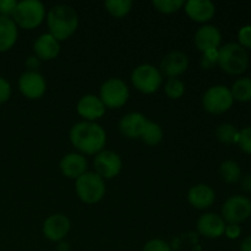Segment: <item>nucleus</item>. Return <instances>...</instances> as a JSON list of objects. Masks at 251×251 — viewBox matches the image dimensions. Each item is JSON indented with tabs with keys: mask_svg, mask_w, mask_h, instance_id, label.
Masks as SVG:
<instances>
[{
	"mask_svg": "<svg viewBox=\"0 0 251 251\" xmlns=\"http://www.w3.org/2000/svg\"><path fill=\"white\" fill-rule=\"evenodd\" d=\"M34 56L41 61H50L58 58L60 53V42L50 33H43L33 43Z\"/></svg>",
	"mask_w": 251,
	"mask_h": 251,
	"instance_id": "nucleus-17",
	"label": "nucleus"
},
{
	"mask_svg": "<svg viewBox=\"0 0 251 251\" xmlns=\"http://www.w3.org/2000/svg\"><path fill=\"white\" fill-rule=\"evenodd\" d=\"M218 65L225 73L230 75H240L249 65V55L247 49L239 43H227L218 48Z\"/></svg>",
	"mask_w": 251,
	"mask_h": 251,
	"instance_id": "nucleus-3",
	"label": "nucleus"
},
{
	"mask_svg": "<svg viewBox=\"0 0 251 251\" xmlns=\"http://www.w3.org/2000/svg\"><path fill=\"white\" fill-rule=\"evenodd\" d=\"M39 61L41 60H39L37 56H34V55L29 56V58L26 60L27 69H28L29 71H36V69L38 68V65H39Z\"/></svg>",
	"mask_w": 251,
	"mask_h": 251,
	"instance_id": "nucleus-37",
	"label": "nucleus"
},
{
	"mask_svg": "<svg viewBox=\"0 0 251 251\" xmlns=\"http://www.w3.org/2000/svg\"><path fill=\"white\" fill-rule=\"evenodd\" d=\"M95 172L102 179H113L120 174L123 169L122 157L114 151L103 150L98 152L93 161Z\"/></svg>",
	"mask_w": 251,
	"mask_h": 251,
	"instance_id": "nucleus-10",
	"label": "nucleus"
},
{
	"mask_svg": "<svg viewBox=\"0 0 251 251\" xmlns=\"http://www.w3.org/2000/svg\"><path fill=\"white\" fill-rule=\"evenodd\" d=\"M240 251H251V235L243 240L240 244Z\"/></svg>",
	"mask_w": 251,
	"mask_h": 251,
	"instance_id": "nucleus-39",
	"label": "nucleus"
},
{
	"mask_svg": "<svg viewBox=\"0 0 251 251\" xmlns=\"http://www.w3.org/2000/svg\"><path fill=\"white\" fill-rule=\"evenodd\" d=\"M104 7L108 14L113 17H124L131 11L132 1L131 0H107L104 2Z\"/></svg>",
	"mask_w": 251,
	"mask_h": 251,
	"instance_id": "nucleus-26",
	"label": "nucleus"
},
{
	"mask_svg": "<svg viewBox=\"0 0 251 251\" xmlns=\"http://www.w3.org/2000/svg\"><path fill=\"white\" fill-rule=\"evenodd\" d=\"M200 65L205 70H211L216 65H218V49L203 51L200 59Z\"/></svg>",
	"mask_w": 251,
	"mask_h": 251,
	"instance_id": "nucleus-30",
	"label": "nucleus"
},
{
	"mask_svg": "<svg viewBox=\"0 0 251 251\" xmlns=\"http://www.w3.org/2000/svg\"><path fill=\"white\" fill-rule=\"evenodd\" d=\"M49 33L59 42L70 38L78 28V15L73 6L56 4L47 12Z\"/></svg>",
	"mask_w": 251,
	"mask_h": 251,
	"instance_id": "nucleus-2",
	"label": "nucleus"
},
{
	"mask_svg": "<svg viewBox=\"0 0 251 251\" xmlns=\"http://www.w3.org/2000/svg\"><path fill=\"white\" fill-rule=\"evenodd\" d=\"M19 27L14 20L0 16V53L10 50L19 38Z\"/></svg>",
	"mask_w": 251,
	"mask_h": 251,
	"instance_id": "nucleus-22",
	"label": "nucleus"
},
{
	"mask_svg": "<svg viewBox=\"0 0 251 251\" xmlns=\"http://www.w3.org/2000/svg\"><path fill=\"white\" fill-rule=\"evenodd\" d=\"M215 190L207 184H196L188 193L189 203L198 210H207L215 203Z\"/></svg>",
	"mask_w": 251,
	"mask_h": 251,
	"instance_id": "nucleus-20",
	"label": "nucleus"
},
{
	"mask_svg": "<svg viewBox=\"0 0 251 251\" xmlns=\"http://www.w3.org/2000/svg\"><path fill=\"white\" fill-rule=\"evenodd\" d=\"M242 233V229H240L239 225H233V223H228L226 225V229H225V234L227 235L229 239H237L238 237Z\"/></svg>",
	"mask_w": 251,
	"mask_h": 251,
	"instance_id": "nucleus-36",
	"label": "nucleus"
},
{
	"mask_svg": "<svg viewBox=\"0 0 251 251\" xmlns=\"http://www.w3.org/2000/svg\"><path fill=\"white\" fill-rule=\"evenodd\" d=\"M239 131L230 123H222L216 129V137L223 144H237Z\"/></svg>",
	"mask_w": 251,
	"mask_h": 251,
	"instance_id": "nucleus-27",
	"label": "nucleus"
},
{
	"mask_svg": "<svg viewBox=\"0 0 251 251\" xmlns=\"http://www.w3.org/2000/svg\"><path fill=\"white\" fill-rule=\"evenodd\" d=\"M221 41H222L221 31L213 25H203V26L199 27L194 36V43L201 53L212 50V49H218Z\"/></svg>",
	"mask_w": 251,
	"mask_h": 251,
	"instance_id": "nucleus-15",
	"label": "nucleus"
},
{
	"mask_svg": "<svg viewBox=\"0 0 251 251\" xmlns=\"http://www.w3.org/2000/svg\"><path fill=\"white\" fill-rule=\"evenodd\" d=\"M140 139L149 146H156L163 140V130L161 125L149 120Z\"/></svg>",
	"mask_w": 251,
	"mask_h": 251,
	"instance_id": "nucleus-24",
	"label": "nucleus"
},
{
	"mask_svg": "<svg viewBox=\"0 0 251 251\" xmlns=\"http://www.w3.org/2000/svg\"><path fill=\"white\" fill-rule=\"evenodd\" d=\"M19 88L28 100H39L47 91V81L39 71L26 70L20 76Z\"/></svg>",
	"mask_w": 251,
	"mask_h": 251,
	"instance_id": "nucleus-11",
	"label": "nucleus"
},
{
	"mask_svg": "<svg viewBox=\"0 0 251 251\" xmlns=\"http://www.w3.org/2000/svg\"><path fill=\"white\" fill-rule=\"evenodd\" d=\"M164 92L171 100H179L185 93V83L178 77H169L164 83Z\"/></svg>",
	"mask_w": 251,
	"mask_h": 251,
	"instance_id": "nucleus-28",
	"label": "nucleus"
},
{
	"mask_svg": "<svg viewBox=\"0 0 251 251\" xmlns=\"http://www.w3.org/2000/svg\"><path fill=\"white\" fill-rule=\"evenodd\" d=\"M105 105L96 95H85L78 100L76 110L86 122H97L105 114Z\"/></svg>",
	"mask_w": 251,
	"mask_h": 251,
	"instance_id": "nucleus-13",
	"label": "nucleus"
},
{
	"mask_svg": "<svg viewBox=\"0 0 251 251\" xmlns=\"http://www.w3.org/2000/svg\"><path fill=\"white\" fill-rule=\"evenodd\" d=\"M47 16L46 6L39 0H21L17 1L12 20L17 27L24 29L37 28Z\"/></svg>",
	"mask_w": 251,
	"mask_h": 251,
	"instance_id": "nucleus-4",
	"label": "nucleus"
},
{
	"mask_svg": "<svg viewBox=\"0 0 251 251\" xmlns=\"http://www.w3.org/2000/svg\"><path fill=\"white\" fill-rule=\"evenodd\" d=\"M59 167H60V171L64 176L76 180L83 173L87 172L88 163L83 154L77 153V152H71V153L65 154L61 158Z\"/></svg>",
	"mask_w": 251,
	"mask_h": 251,
	"instance_id": "nucleus-18",
	"label": "nucleus"
},
{
	"mask_svg": "<svg viewBox=\"0 0 251 251\" xmlns=\"http://www.w3.org/2000/svg\"><path fill=\"white\" fill-rule=\"evenodd\" d=\"M161 73L168 77H179L189 68V56L181 50H172L162 58Z\"/></svg>",
	"mask_w": 251,
	"mask_h": 251,
	"instance_id": "nucleus-14",
	"label": "nucleus"
},
{
	"mask_svg": "<svg viewBox=\"0 0 251 251\" xmlns=\"http://www.w3.org/2000/svg\"><path fill=\"white\" fill-rule=\"evenodd\" d=\"M237 144L239 145V147L245 153L251 154V126L240 130Z\"/></svg>",
	"mask_w": 251,
	"mask_h": 251,
	"instance_id": "nucleus-31",
	"label": "nucleus"
},
{
	"mask_svg": "<svg viewBox=\"0 0 251 251\" xmlns=\"http://www.w3.org/2000/svg\"><path fill=\"white\" fill-rule=\"evenodd\" d=\"M251 216V201L242 195L230 196L222 206V216L225 222L239 225Z\"/></svg>",
	"mask_w": 251,
	"mask_h": 251,
	"instance_id": "nucleus-9",
	"label": "nucleus"
},
{
	"mask_svg": "<svg viewBox=\"0 0 251 251\" xmlns=\"http://www.w3.org/2000/svg\"><path fill=\"white\" fill-rule=\"evenodd\" d=\"M98 97L105 108L119 109L129 100L130 90L124 80L119 77H110L102 83Z\"/></svg>",
	"mask_w": 251,
	"mask_h": 251,
	"instance_id": "nucleus-6",
	"label": "nucleus"
},
{
	"mask_svg": "<svg viewBox=\"0 0 251 251\" xmlns=\"http://www.w3.org/2000/svg\"><path fill=\"white\" fill-rule=\"evenodd\" d=\"M16 6V0H0V16L12 19Z\"/></svg>",
	"mask_w": 251,
	"mask_h": 251,
	"instance_id": "nucleus-33",
	"label": "nucleus"
},
{
	"mask_svg": "<svg viewBox=\"0 0 251 251\" xmlns=\"http://www.w3.org/2000/svg\"><path fill=\"white\" fill-rule=\"evenodd\" d=\"M70 141L81 154H97L107 144V132L97 122H78L70 130Z\"/></svg>",
	"mask_w": 251,
	"mask_h": 251,
	"instance_id": "nucleus-1",
	"label": "nucleus"
},
{
	"mask_svg": "<svg viewBox=\"0 0 251 251\" xmlns=\"http://www.w3.org/2000/svg\"><path fill=\"white\" fill-rule=\"evenodd\" d=\"M71 228V222L63 213L50 215L43 222L42 232L47 239L51 242H60L69 234Z\"/></svg>",
	"mask_w": 251,
	"mask_h": 251,
	"instance_id": "nucleus-12",
	"label": "nucleus"
},
{
	"mask_svg": "<svg viewBox=\"0 0 251 251\" xmlns=\"http://www.w3.org/2000/svg\"><path fill=\"white\" fill-rule=\"evenodd\" d=\"M154 9L161 14H174L184 7L185 1L184 0H153L152 1Z\"/></svg>",
	"mask_w": 251,
	"mask_h": 251,
	"instance_id": "nucleus-29",
	"label": "nucleus"
},
{
	"mask_svg": "<svg viewBox=\"0 0 251 251\" xmlns=\"http://www.w3.org/2000/svg\"><path fill=\"white\" fill-rule=\"evenodd\" d=\"M238 39H239V44L243 48H250L251 49V26L242 27L238 33Z\"/></svg>",
	"mask_w": 251,
	"mask_h": 251,
	"instance_id": "nucleus-34",
	"label": "nucleus"
},
{
	"mask_svg": "<svg viewBox=\"0 0 251 251\" xmlns=\"http://www.w3.org/2000/svg\"><path fill=\"white\" fill-rule=\"evenodd\" d=\"M142 251H172V248L166 240L151 239L144 245Z\"/></svg>",
	"mask_w": 251,
	"mask_h": 251,
	"instance_id": "nucleus-32",
	"label": "nucleus"
},
{
	"mask_svg": "<svg viewBox=\"0 0 251 251\" xmlns=\"http://www.w3.org/2000/svg\"><path fill=\"white\" fill-rule=\"evenodd\" d=\"M242 189L245 191L251 190V174H248L242 179Z\"/></svg>",
	"mask_w": 251,
	"mask_h": 251,
	"instance_id": "nucleus-38",
	"label": "nucleus"
},
{
	"mask_svg": "<svg viewBox=\"0 0 251 251\" xmlns=\"http://www.w3.org/2000/svg\"><path fill=\"white\" fill-rule=\"evenodd\" d=\"M75 191L82 202L92 205L97 203L105 195V181L96 172H86L76 179Z\"/></svg>",
	"mask_w": 251,
	"mask_h": 251,
	"instance_id": "nucleus-5",
	"label": "nucleus"
},
{
	"mask_svg": "<svg viewBox=\"0 0 251 251\" xmlns=\"http://www.w3.org/2000/svg\"><path fill=\"white\" fill-rule=\"evenodd\" d=\"M233 98L230 88L223 85H216L208 88L202 97V105L206 112L211 114H223L233 105Z\"/></svg>",
	"mask_w": 251,
	"mask_h": 251,
	"instance_id": "nucleus-8",
	"label": "nucleus"
},
{
	"mask_svg": "<svg viewBox=\"0 0 251 251\" xmlns=\"http://www.w3.org/2000/svg\"><path fill=\"white\" fill-rule=\"evenodd\" d=\"M186 15L196 22L210 21L216 12V6L211 0H189L184 5Z\"/></svg>",
	"mask_w": 251,
	"mask_h": 251,
	"instance_id": "nucleus-21",
	"label": "nucleus"
},
{
	"mask_svg": "<svg viewBox=\"0 0 251 251\" xmlns=\"http://www.w3.org/2000/svg\"><path fill=\"white\" fill-rule=\"evenodd\" d=\"M147 122L149 119L142 113H129L120 119L119 130L127 139H140L146 127Z\"/></svg>",
	"mask_w": 251,
	"mask_h": 251,
	"instance_id": "nucleus-19",
	"label": "nucleus"
},
{
	"mask_svg": "<svg viewBox=\"0 0 251 251\" xmlns=\"http://www.w3.org/2000/svg\"><path fill=\"white\" fill-rule=\"evenodd\" d=\"M11 96V85L4 77H0V104L7 102Z\"/></svg>",
	"mask_w": 251,
	"mask_h": 251,
	"instance_id": "nucleus-35",
	"label": "nucleus"
},
{
	"mask_svg": "<svg viewBox=\"0 0 251 251\" xmlns=\"http://www.w3.org/2000/svg\"><path fill=\"white\" fill-rule=\"evenodd\" d=\"M230 92H232L234 100H239V102H249V100H251V78H238L233 83Z\"/></svg>",
	"mask_w": 251,
	"mask_h": 251,
	"instance_id": "nucleus-25",
	"label": "nucleus"
},
{
	"mask_svg": "<svg viewBox=\"0 0 251 251\" xmlns=\"http://www.w3.org/2000/svg\"><path fill=\"white\" fill-rule=\"evenodd\" d=\"M220 176L226 183L234 184L240 180L242 176V169H240L239 164L235 161H225L221 163L220 166Z\"/></svg>",
	"mask_w": 251,
	"mask_h": 251,
	"instance_id": "nucleus-23",
	"label": "nucleus"
},
{
	"mask_svg": "<svg viewBox=\"0 0 251 251\" xmlns=\"http://www.w3.org/2000/svg\"><path fill=\"white\" fill-rule=\"evenodd\" d=\"M196 228L202 237L216 239L225 234L226 222L217 213L208 212L203 213L202 216L199 217L198 222H196Z\"/></svg>",
	"mask_w": 251,
	"mask_h": 251,
	"instance_id": "nucleus-16",
	"label": "nucleus"
},
{
	"mask_svg": "<svg viewBox=\"0 0 251 251\" xmlns=\"http://www.w3.org/2000/svg\"><path fill=\"white\" fill-rule=\"evenodd\" d=\"M131 82L134 87L145 95H152L161 88L163 77L159 69L151 64H141L131 73Z\"/></svg>",
	"mask_w": 251,
	"mask_h": 251,
	"instance_id": "nucleus-7",
	"label": "nucleus"
}]
</instances>
